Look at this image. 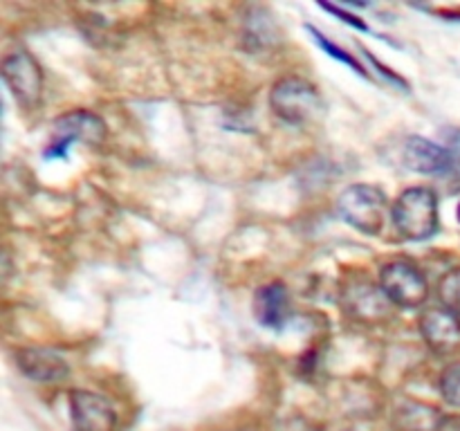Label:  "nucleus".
Returning a JSON list of instances; mask_svg holds the SVG:
<instances>
[{
    "instance_id": "obj_1",
    "label": "nucleus",
    "mask_w": 460,
    "mask_h": 431,
    "mask_svg": "<svg viewBox=\"0 0 460 431\" xmlns=\"http://www.w3.org/2000/svg\"><path fill=\"white\" fill-rule=\"evenodd\" d=\"M270 108L279 119L299 128L319 124L326 112L319 90L301 76L279 79L270 90Z\"/></svg>"
},
{
    "instance_id": "obj_2",
    "label": "nucleus",
    "mask_w": 460,
    "mask_h": 431,
    "mask_svg": "<svg viewBox=\"0 0 460 431\" xmlns=\"http://www.w3.org/2000/svg\"><path fill=\"white\" fill-rule=\"evenodd\" d=\"M395 229L404 241H427L438 232V196L429 187H409L391 209Z\"/></svg>"
},
{
    "instance_id": "obj_3",
    "label": "nucleus",
    "mask_w": 460,
    "mask_h": 431,
    "mask_svg": "<svg viewBox=\"0 0 460 431\" xmlns=\"http://www.w3.org/2000/svg\"><path fill=\"white\" fill-rule=\"evenodd\" d=\"M337 214L359 233L377 236L386 218L385 191L373 184H350L337 198Z\"/></svg>"
},
{
    "instance_id": "obj_4",
    "label": "nucleus",
    "mask_w": 460,
    "mask_h": 431,
    "mask_svg": "<svg viewBox=\"0 0 460 431\" xmlns=\"http://www.w3.org/2000/svg\"><path fill=\"white\" fill-rule=\"evenodd\" d=\"M54 137L49 146L45 148L43 155L48 160L66 157L67 148L75 142L85 144V146H102L106 142V121L90 110H72L54 119Z\"/></svg>"
},
{
    "instance_id": "obj_5",
    "label": "nucleus",
    "mask_w": 460,
    "mask_h": 431,
    "mask_svg": "<svg viewBox=\"0 0 460 431\" xmlns=\"http://www.w3.org/2000/svg\"><path fill=\"white\" fill-rule=\"evenodd\" d=\"M380 287L386 299L404 310L420 308L429 299L427 277L409 260H391L380 269Z\"/></svg>"
},
{
    "instance_id": "obj_6",
    "label": "nucleus",
    "mask_w": 460,
    "mask_h": 431,
    "mask_svg": "<svg viewBox=\"0 0 460 431\" xmlns=\"http://www.w3.org/2000/svg\"><path fill=\"white\" fill-rule=\"evenodd\" d=\"M3 79L18 106L25 110L39 106L43 94V72L27 49H16L4 57Z\"/></svg>"
},
{
    "instance_id": "obj_7",
    "label": "nucleus",
    "mask_w": 460,
    "mask_h": 431,
    "mask_svg": "<svg viewBox=\"0 0 460 431\" xmlns=\"http://www.w3.org/2000/svg\"><path fill=\"white\" fill-rule=\"evenodd\" d=\"M341 308L350 319L367 323V326L389 321L391 314H394V303L386 299L382 287L368 281L346 286L341 292Z\"/></svg>"
},
{
    "instance_id": "obj_8",
    "label": "nucleus",
    "mask_w": 460,
    "mask_h": 431,
    "mask_svg": "<svg viewBox=\"0 0 460 431\" xmlns=\"http://www.w3.org/2000/svg\"><path fill=\"white\" fill-rule=\"evenodd\" d=\"M70 418L76 431H115L117 427V411L108 398L84 389L70 393Z\"/></svg>"
},
{
    "instance_id": "obj_9",
    "label": "nucleus",
    "mask_w": 460,
    "mask_h": 431,
    "mask_svg": "<svg viewBox=\"0 0 460 431\" xmlns=\"http://www.w3.org/2000/svg\"><path fill=\"white\" fill-rule=\"evenodd\" d=\"M404 166L413 173L420 175H445L456 166V160L449 153V148L431 142V139L413 135L407 139L402 151Z\"/></svg>"
},
{
    "instance_id": "obj_10",
    "label": "nucleus",
    "mask_w": 460,
    "mask_h": 431,
    "mask_svg": "<svg viewBox=\"0 0 460 431\" xmlns=\"http://www.w3.org/2000/svg\"><path fill=\"white\" fill-rule=\"evenodd\" d=\"M422 339L434 353L449 355L460 348V317L445 308H429L420 317Z\"/></svg>"
},
{
    "instance_id": "obj_11",
    "label": "nucleus",
    "mask_w": 460,
    "mask_h": 431,
    "mask_svg": "<svg viewBox=\"0 0 460 431\" xmlns=\"http://www.w3.org/2000/svg\"><path fill=\"white\" fill-rule=\"evenodd\" d=\"M445 416L438 407L416 398H398L391 411L395 431H443Z\"/></svg>"
},
{
    "instance_id": "obj_12",
    "label": "nucleus",
    "mask_w": 460,
    "mask_h": 431,
    "mask_svg": "<svg viewBox=\"0 0 460 431\" xmlns=\"http://www.w3.org/2000/svg\"><path fill=\"white\" fill-rule=\"evenodd\" d=\"M16 366L27 380L40 382V384L61 382L70 373L66 359L49 348H21L16 353Z\"/></svg>"
},
{
    "instance_id": "obj_13",
    "label": "nucleus",
    "mask_w": 460,
    "mask_h": 431,
    "mask_svg": "<svg viewBox=\"0 0 460 431\" xmlns=\"http://www.w3.org/2000/svg\"><path fill=\"white\" fill-rule=\"evenodd\" d=\"M290 314V295L281 281L265 283L254 295L256 321L270 330H281Z\"/></svg>"
},
{
    "instance_id": "obj_14",
    "label": "nucleus",
    "mask_w": 460,
    "mask_h": 431,
    "mask_svg": "<svg viewBox=\"0 0 460 431\" xmlns=\"http://www.w3.org/2000/svg\"><path fill=\"white\" fill-rule=\"evenodd\" d=\"M305 30H308L310 34H313L314 43H317L319 48L323 49V52H326V54H331V57L335 58V61H341V63H344V66L353 67V70L358 72V75H362V76H368V72L364 70V66H362V63L358 61V58L353 57V54H349V52H346V49H341L340 45H337V43H332L331 39H326V36H323L322 31L317 30V27H313V25H305Z\"/></svg>"
},
{
    "instance_id": "obj_15",
    "label": "nucleus",
    "mask_w": 460,
    "mask_h": 431,
    "mask_svg": "<svg viewBox=\"0 0 460 431\" xmlns=\"http://www.w3.org/2000/svg\"><path fill=\"white\" fill-rule=\"evenodd\" d=\"M438 299L445 310L460 317V268L445 274L438 283Z\"/></svg>"
},
{
    "instance_id": "obj_16",
    "label": "nucleus",
    "mask_w": 460,
    "mask_h": 431,
    "mask_svg": "<svg viewBox=\"0 0 460 431\" xmlns=\"http://www.w3.org/2000/svg\"><path fill=\"white\" fill-rule=\"evenodd\" d=\"M440 395L449 407L460 409V362L449 364L440 375Z\"/></svg>"
},
{
    "instance_id": "obj_17",
    "label": "nucleus",
    "mask_w": 460,
    "mask_h": 431,
    "mask_svg": "<svg viewBox=\"0 0 460 431\" xmlns=\"http://www.w3.org/2000/svg\"><path fill=\"white\" fill-rule=\"evenodd\" d=\"M319 7H322L323 12H328V13H332V16H337V18H340V21L349 22V25L355 27V30L368 31L367 22H364L362 18H358V16H353V13H349V12H346V9L335 7V4H331V3H319Z\"/></svg>"
},
{
    "instance_id": "obj_18",
    "label": "nucleus",
    "mask_w": 460,
    "mask_h": 431,
    "mask_svg": "<svg viewBox=\"0 0 460 431\" xmlns=\"http://www.w3.org/2000/svg\"><path fill=\"white\" fill-rule=\"evenodd\" d=\"M364 57H367L368 61L373 63V67H376V70H380V75H382V76H386V79H389L391 84L400 85V88H402V90H409V84H407V81H404L402 76H400V75H395L394 70H389V67H386L385 63H380V61H377V58L373 57V54L368 52V49H364Z\"/></svg>"
},
{
    "instance_id": "obj_19",
    "label": "nucleus",
    "mask_w": 460,
    "mask_h": 431,
    "mask_svg": "<svg viewBox=\"0 0 460 431\" xmlns=\"http://www.w3.org/2000/svg\"><path fill=\"white\" fill-rule=\"evenodd\" d=\"M456 220L460 223V202H458V207H456Z\"/></svg>"
}]
</instances>
